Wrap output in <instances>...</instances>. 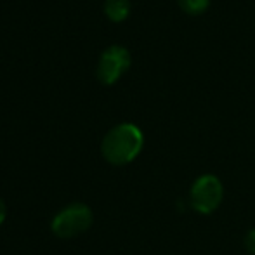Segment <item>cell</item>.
Masks as SVG:
<instances>
[{
  "instance_id": "cell-5",
  "label": "cell",
  "mask_w": 255,
  "mask_h": 255,
  "mask_svg": "<svg viewBox=\"0 0 255 255\" xmlns=\"http://www.w3.org/2000/svg\"><path fill=\"white\" fill-rule=\"evenodd\" d=\"M130 12L128 0H104V14L111 21H124Z\"/></svg>"
},
{
  "instance_id": "cell-4",
  "label": "cell",
  "mask_w": 255,
  "mask_h": 255,
  "mask_svg": "<svg viewBox=\"0 0 255 255\" xmlns=\"http://www.w3.org/2000/svg\"><path fill=\"white\" fill-rule=\"evenodd\" d=\"M130 52L124 45H110L99 57L98 78L106 85H111L128 70L130 66Z\"/></svg>"
},
{
  "instance_id": "cell-2",
  "label": "cell",
  "mask_w": 255,
  "mask_h": 255,
  "mask_svg": "<svg viewBox=\"0 0 255 255\" xmlns=\"http://www.w3.org/2000/svg\"><path fill=\"white\" fill-rule=\"evenodd\" d=\"M92 221H94V215L91 207H87L85 203H71L52 219L51 229L57 238L71 240L87 231L92 226Z\"/></svg>"
},
{
  "instance_id": "cell-3",
  "label": "cell",
  "mask_w": 255,
  "mask_h": 255,
  "mask_svg": "<svg viewBox=\"0 0 255 255\" xmlns=\"http://www.w3.org/2000/svg\"><path fill=\"white\" fill-rule=\"evenodd\" d=\"M224 200V186L214 174H203L193 182L189 191V203L193 210L202 215H210L221 207Z\"/></svg>"
},
{
  "instance_id": "cell-8",
  "label": "cell",
  "mask_w": 255,
  "mask_h": 255,
  "mask_svg": "<svg viewBox=\"0 0 255 255\" xmlns=\"http://www.w3.org/2000/svg\"><path fill=\"white\" fill-rule=\"evenodd\" d=\"M5 217H7V207H5V203L2 202V198H0V226L3 224Z\"/></svg>"
},
{
  "instance_id": "cell-6",
  "label": "cell",
  "mask_w": 255,
  "mask_h": 255,
  "mask_svg": "<svg viewBox=\"0 0 255 255\" xmlns=\"http://www.w3.org/2000/svg\"><path fill=\"white\" fill-rule=\"evenodd\" d=\"M179 7L184 10L186 14H191V16H198L203 14L205 10L210 5V0H177Z\"/></svg>"
},
{
  "instance_id": "cell-1",
  "label": "cell",
  "mask_w": 255,
  "mask_h": 255,
  "mask_svg": "<svg viewBox=\"0 0 255 255\" xmlns=\"http://www.w3.org/2000/svg\"><path fill=\"white\" fill-rule=\"evenodd\" d=\"M144 146V135L134 124L115 125L103 137L101 153L111 165H127L139 156Z\"/></svg>"
},
{
  "instance_id": "cell-7",
  "label": "cell",
  "mask_w": 255,
  "mask_h": 255,
  "mask_svg": "<svg viewBox=\"0 0 255 255\" xmlns=\"http://www.w3.org/2000/svg\"><path fill=\"white\" fill-rule=\"evenodd\" d=\"M243 247L249 254L255 255V228L247 231V235L243 236Z\"/></svg>"
}]
</instances>
